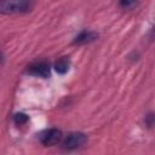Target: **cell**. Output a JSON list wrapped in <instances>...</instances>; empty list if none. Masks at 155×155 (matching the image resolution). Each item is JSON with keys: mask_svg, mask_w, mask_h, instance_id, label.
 Returning <instances> with one entry per match:
<instances>
[{"mask_svg": "<svg viewBox=\"0 0 155 155\" xmlns=\"http://www.w3.org/2000/svg\"><path fill=\"white\" fill-rule=\"evenodd\" d=\"M31 7V4L25 0H11L1 1L0 11L2 13H15V12H27Z\"/></svg>", "mask_w": 155, "mask_h": 155, "instance_id": "1", "label": "cell"}, {"mask_svg": "<svg viewBox=\"0 0 155 155\" xmlns=\"http://www.w3.org/2000/svg\"><path fill=\"white\" fill-rule=\"evenodd\" d=\"M86 142V136L81 132H71L69 133L64 140H63V147L68 150H73L76 148H80L84 143Z\"/></svg>", "mask_w": 155, "mask_h": 155, "instance_id": "2", "label": "cell"}, {"mask_svg": "<svg viewBox=\"0 0 155 155\" xmlns=\"http://www.w3.org/2000/svg\"><path fill=\"white\" fill-rule=\"evenodd\" d=\"M61 137H62V132L58 128H51L41 136V143L46 147H51V145L57 144Z\"/></svg>", "mask_w": 155, "mask_h": 155, "instance_id": "3", "label": "cell"}, {"mask_svg": "<svg viewBox=\"0 0 155 155\" xmlns=\"http://www.w3.org/2000/svg\"><path fill=\"white\" fill-rule=\"evenodd\" d=\"M28 73L40 78H47L50 75V65L46 62H36L28 67Z\"/></svg>", "mask_w": 155, "mask_h": 155, "instance_id": "4", "label": "cell"}, {"mask_svg": "<svg viewBox=\"0 0 155 155\" xmlns=\"http://www.w3.org/2000/svg\"><path fill=\"white\" fill-rule=\"evenodd\" d=\"M97 38V34L93 31H87L84 30L81 31L74 40V44H86V42H91Z\"/></svg>", "mask_w": 155, "mask_h": 155, "instance_id": "5", "label": "cell"}, {"mask_svg": "<svg viewBox=\"0 0 155 155\" xmlns=\"http://www.w3.org/2000/svg\"><path fill=\"white\" fill-rule=\"evenodd\" d=\"M54 69H56V71L59 73V74L67 73L68 69H69V59L65 58V57L58 59V61L56 62V64H54Z\"/></svg>", "mask_w": 155, "mask_h": 155, "instance_id": "6", "label": "cell"}, {"mask_svg": "<svg viewBox=\"0 0 155 155\" xmlns=\"http://www.w3.org/2000/svg\"><path fill=\"white\" fill-rule=\"evenodd\" d=\"M13 120H15V124L16 125H23L28 121V116L23 113H17L15 116H13Z\"/></svg>", "mask_w": 155, "mask_h": 155, "instance_id": "7", "label": "cell"}, {"mask_svg": "<svg viewBox=\"0 0 155 155\" xmlns=\"http://www.w3.org/2000/svg\"><path fill=\"white\" fill-rule=\"evenodd\" d=\"M120 5H121L122 7H125V8H130V7H132V6H136L137 2H134V1H121Z\"/></svg>", "mask_w": 155, "mask_h": 155, "instance_id": "8", "label": "cell"}, {"mask_svg": "<svg viewBox=\"0 0 155 155\" xmlns=\"http://www.w3.org/2000/svg\"><path fill=\"white\" fill-rule=\"evenodd\" d=\"M154 34H155V31H154Z\"/></svg>", "mask_w": 155, "mask_h": 155, "instance_id": "9", "label": "cell"}]
</instances>
